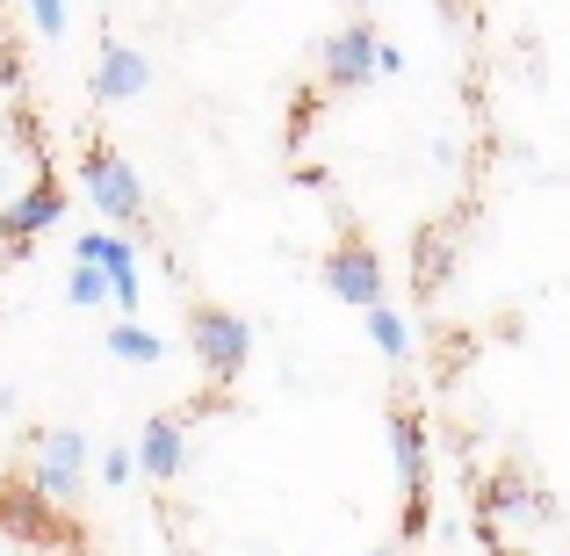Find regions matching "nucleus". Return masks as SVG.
<instances>
[{"label": "nucleus", "instance_id": "1", "mask_svg": "<svg viewBox=\"0 0 570 556\" xmlns=\"http://www.w3.org/2000/svg\"><path fill=\"white\" fill-rule=\"evenodd\" d=\"M390 462H397V485H404V535H426L433 528V456H426V427H419L412 404L390 412Z\"/></svg>", "mask_w": 570, "mask_h": 556}, {"label": "nucleus", "instance_id": "2", "mask_svg": "<svg viewBox=\"0 0 570 556\" xmlns=\"http://www.w3.org/2000/svg\"><path fill=\"white\" fill-rule=\"evenodd\" d=\"M188 348H195V362L209 369V383H238L246 362H253V325L238 319V311H224V304H195Z\"/></svg>", "mask_w": 570, "mask_h": 556}, {"label": "nucleus", "instance_id": "3", "mask_svg": "<svg viewBox=\"0 0 570 556\" xmlns=\"http://www.w3.org/2000/svg\"><path fill=\"white\" fill-rule=\"evenodd\" d=\"M87 462H95V441L72 433V427H51V433H37V448H29V485H37L51 506H72L80 485H87Z\"/></svg>", "mask_w": 570, "mask_h": 556}, {"label": "nucleus", "instance_id": "4", "mask_svg": "<svg viewBox=\"0 0 570 556\" xmlns=\"http://www.w3.org/2000/svg\"><path fill=\"white\" fill-rule=\"evenodd\" d=\"M80 188L109 224H138L145 217V182L130 174V159L116 153V145H87L80 153Z\"/></svg>", "mask_w": 570, "mask_h": 556}, {"label": "nucleus", "instance_id": "5", "mask_svg": "<svg viewBox=\"0 0 570 556\" xmlns=\"http://www.w3.org/2000/svg\"><path fill=\"white\" fill-rule=\"evenodd\" d=\"M376 29L368 22H347V29H333L325 37V51H318V66H325V87H340V95H354V87H368L376 80Z\"/></svg>", "mask_w": 570, "mask_h": 556}, {"label": "nucleus", "instance_id": "6", "mask_svg": "<svg viewBox=\"0 0 570 556\" xmlns=\"http://www.w3.org/2000/svg\"><path fill=\"white\" fill-rule=\"evenodd\" d=\"M325 290H333L340 304H354V311L383 304V261L362 246V238H347V246L325 253Z\"/></svg>", "mask_w": 570, "mask_h": 556}, {"label": "nucleus", "instance_id": "7", "mask_svg": "<svg viewBox=\"0 0 570 556\" xmlns=\"http://www.w3.org/2000/svg\"><path fill=\"white\" fill-rule=\"evenodd\" d=\"M58 217H66V188H58L51 174H37V182H29L22 195H8V209H0V238H8V246L22 253L29 238H37V232H51Z\"/></svg>", "mask_w": 570, "mask_h": 556}, {"label": "nucleus", "instance_id": "8", "mask_svg": "<svg viewBox=\"0 0 570 556\" xmlns=\"http://www.w3.org/2000/svg\"><path fill=\"white\" fill-rule=\"evenodd\" d=\"M72 261H101L109 267V290H116V311H124V319H138V246H130V238H116V232H80L72 238Z\"/></svg>", "mask_w": 570, "mask_h": 556}, {"label": "nucleus", "instance_id": "9", "mask_svg": "<svg viewBox=\"0 0 570 556\" xmlns=\"http://www.w3.org/2000/svg\"><path fill=\"white\" fill-rule=\"evenodd\" d=\"M153 87V58L130 51V43H101V66H95V101L101 109H124Z\"/></svg>", "mask_w": 570, "mask_h": 556}, {"label": "nucleus", "instance_id": "10", "mask_svg": "<svg viewBox=\"0 0 570 556\" xmlns=\"http://www.w3.org/2000/svg\"><path fill=\"white\" fill-rule=\"evenodd\" d=\"M181 462H188V427L181 419H145V433H138V477H153V485H174L181 477Z\"/></svg>", "mask_w": 570, "mask_h": 556}, {"label": "nucleus", "instance_id": "11", "mask_svg": "<svg viewBox=\"0 0 570 556\" xmlns=\"http://www.w3.org/2000/svg\"><path fill=\"white\" fill-rule=\"evenodd\" d=\"M43 491L37 485H0V535H22V543H43Z\"/></svg>", "mask_w": 570, "mask_h": 556}, {"label": "nucleus", "instance_id": "12", "mask_svg": "<svg viewBox=\"0 0 570 556\" xmlns=\"http://www.w3.org/2000/svg\"><path fill=\"white\" fill-rule=\"evenodd\" d=\"M109 354H116V362H138V369H159V362H167V340L145 333L138 319H124V325H109Z\"/></svg>", "mask_w": 570, "mask_h": 556}, {"label": "nucleus", "instance_id": "13", "mask_svg": "<svg viewBox=\"0 0 570 556\" xmlns=\"http://www.w3.org/2000/svg\"><path fill=\"white\" fill-rule=\"evenodd\" d=\"M362 319H368V340H376V354H390V362H404V354H412V325H404V311L368 304Z\"/></svg>", "mask_w": 570, "mask_h": 556}, {"label": "nucleus", "instance_id": "14", "mask_svg": "<svg viewBox=\"0 0 570 556\" xmlns=\"http://www.w3.org/2000/svg\"><path fill=\"white\" fill-rule=\"evenodd\" d=\"M66 304H80V311H101V304H116V290H109V267L101 261H80L66 275Z\"/></svg>", "mask_w": 570, "mask_h": 556}, {"label": "nucleus", "instance_id": "15", "mask_svg": "<svg viewBox=\"0 0 570 556\" xmlns=\"http://www.w3.org/2000/svg\"><path fill=\"white\" fill-rule=\"evenodd\" d=\"M484 506H491V514H549V506L534 499V491L520 485V477H499V485H491V499H484Z\"/></svg>", "mask_w": 570, "mask_h": 556}, {"label": "nucleus", "instance_id": "16", "mask_svg": "<svg viewBox=\"0 0 570 556\" xmlns=\"http://www.w3.org/2000/svg\"><path fill=\"white\" fill-rule=\"evenodd\" d=\"M22 8H29V22H37V37H66V0H22Z\"/></svg>", "mask_w": 570, "mask_h": 556}, {"label": "nucleus", "instance_id": "17", "mask_svg": "<svg viewBox=\"0 0 570 556\" xmlns=\"http://www.w3.org/2000/svg\"><path fill=\"white\" fill-rule=\"evenodd\" d=\"M138 477V448H109L101 456V485H130Z\"/></svg>", "mask_w": 570, "mask_h": 556}, {"label": "nucleus", "instance_id": "18", "mask_svg": "<svg viewBox=\"0 0 570 556\" xmlns=\"http://www.w3.org/2000/svg\"><path fill=\"white\" fill-rule=\"evenodd\" d=\"M397 72H404V51H397V43H383V51H376V80H397Z\"/></svg>", "mask_w": 570, "mask_h": 556}, {"label": "nucleus", "instance_id": "19", "mask_svg": "<svg viewBox=\"0 0 570 556\" xmlns=\"http://www.w3.org/2000/svg\"><path fill=\"white\" fill-rule=\"evenodd\" d=\"M362 556H397V549H362Z\"/></svg>", "mask_w": 570, "mask_h": 556}, {"label": "nucleus", "instance_id": "20", "mask_svg": "<svg viewBox=\"0 0 570 556\" xmlns=\"http://www.w3.org/2000/svg\"><path fill=\"white\" fill-rule=\"evenodd\" d=\"M0 188H8V167H0Z\"/></svg>", "mask_w": 570, "mask_h": 556}]
</instances>
